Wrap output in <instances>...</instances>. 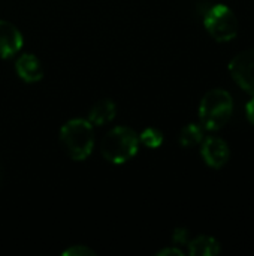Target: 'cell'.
Returning <instances> with one entry per match:
<instances>
[{"label":"cell","instance_id":"13","mask_svg":"<svg viewBox=\"0 0 254 256\" xmlns=\"http://www.w3.org/2000/svg\"><path fill=\"white\" fill-rule=\"evenodd\" d=\"M63 255L64 256H94L96 252L84 244H75V246H70L69 249L63 250Z\"/></svg>","mask_w":254,"mask_h":256},{"label":"cell","instance_id":"5","mask_svg":"<svg viewBox=\"0 0 254 256\" xmlns=\"http://www.w3.org/2000/svg\"><path fill=\"white\" fill-rule=\"evenodd\" d=\"M229 72L244 92L254 96V48L237 54L229 63Z\"/></svg>","mask_w":254,"mask_h":256},{"label":"cell","instance_id":"10","mask_svg":"<svg viewBox=\"0 0 254 256\" xmlns=\"http://www.w3.org/2000/svg\"><path fill=\"white\" fill-rule=\"evenodd\" d=\"M192 256H216L220 254V243L210 236H199L187 243Z\"/></svg>","mask_w":254,"mask_h":256},{"label":"cell","instance_id":"8","mask_svg":"<svg viewBox=\"0 0 254 256\" xmlns=\"http://www.w3.org/2000/svg\"><path fill=\"white\" fill-rule=\"evenodd\" d=\"M15 70H16V75L22 81L30 82V84L40 81L43 76V66L40 60L31 52H24L16 58Z\"/></svg>","mask_w":254,"mask_h":256},{"label":"cell","instance_id":"14","mask_svg":"<svg viewBox=\"0 0 254 256\" xmlns=\"http://www.w3.org/2000/svg\"><path fill=\"white\" fill-rule=\"evenodd\" d=\"M172 242L177 246H186L190 240H189V230L186 228H177L172 234Z\"/></svg>","mask_w":254,"mask_h":256},{"label":"cell","instance_id":"15","mask_svg":"<svg viewBox=\"0 0 254 256\" xmlns=\"http://www.w3.org/2000/svg\"><path fill=\"white\" fill-rule=\"evenodd\" d=\"M157 255L159 256H183V250L181 249H178V248H165V249H162V250H159L157 252Z\"/></svg>","mask_w":254,"mask_h":256},{"label":"cell","instance_id":"12","mask_svg":"<svg viewBox=\"0 0 254 256\" xmlns=\"http://www.w3.org/2000/svg\"><path fill=\"white\" fill-rule=\"evenodd\" d=\"M139 142L147 148H159L163 144V134L156 128H147L139 134Z\"/></svg>","mask_w":254,"mask_h":256},{"label":"cell","instance_id":"4","mask_svg":"<svg viewBox=\"0 0 254 256\" xmlns=\"http://www.w3.org/2000/svg\"><path fill=\"white\" fill-rule=\"evenodd\" d=\"M204 26L217 42H229L238 34V20L234 10L222 3L207 9L204 15Z\"/></svg>","mask_w":254,"mask_h":256},{"label":"cell","instance_id":"16","mask_svg":"<svg viewBox=\"0 0 254 256\" xmlns=\"http://www.w3.org/2000/svg\"><path fill=\"white\" fill-rule=\"evenodd\" d=\"M246 114H247V118L249 122L254 124V96L249 100V104L246 105Z\"/></svg>","mask_w":254,"mask_h":256},{"label":"cell","instance_id":"7","mask_svg":"<svg viewBox=\"0 0 254 256\" xmlns=\"http://www.w3.org/2000/svg\"><path fill=\"white\" fill-rule=\"evenodd\" d=\"M24 44L19 28L4 20H0V58H10L21 51Z\"/></svg>","mask_w":254,"mask_h":256},{"label":"cell","instance_id":"11","mask_svg":"<svg viewBox=\"0 0 254 256\" xmlns=\"http://www.w3.org/2000/svg\"><path fill=\"white\" fill-rule=\"evenodd\" d=\"M204 141V128L196 123H189L180 134V144L186 148L195 147Z\"/></svg>","mask_w":254,"mask_h":256},{"label":"cell","instance_id":"6","mask_svg":"<svg viewBox=\"0 0 254 256\" xmlns=\"http://www.w3.org/2000/svg\"><path fill=\"white\" fill-rule=\"evenodd\" d=\"M201 154L208 166L219 170L228 164L231 158V150L225 140L219 136H208L202 141Z\"/></svg>","mask_w":254,"mask_h":256},{"label":"cell","instance_id":"3","mask_svg":"<svg viewBox=\"0 0 254 256\" xmlns=\"http://www.w3.org/2000/svg\"><path fill=\"white\" fill-rule=\"evenodd\" d=\"M234 100L229 92L214 88L204 94L199 105V120L204 129L219 130L232 117Z\"/></svg>","mask_w":254,"mask_h":256},{"label":"cell","instance_id":"1","mask_svg":"<svg viewBox=\"0 0 254 256\" xmlns=\"http://www.w3.org/2000/svg\"><path fill=\"white\" fill-rule=\"evenodd\" d=\"M60 142L73 160H85L94 148V126L87 118H70L60 129Z\"/></svg>","mask_w":254,"mask_h":256},{"label":"cell","instance_id":"2","mask_svg":"<svg viewBox=\"0 0 254 256\" xmlns=\"http://www.w3.org/2000/svg\"><path fill=\"white\" fill-rule=\"evenodd\" d=\"M139 135L129 126H115L103 136L100 152L105 160L121 165L133 159L139 150Z\"/></svg>","mask_w":254,"mask_h":256},{"label":"cell","instance_id":"9","mask_svg":"<svg viewBox=\"0 0 254 256\" xmlns=\"http://www.w3.org/2000/svg\"><path fill=\"white\" fill-rule=\"evenodd\" d=\"M117 116V105L112 99H102L96 102L90 112H88V122L93 126H105L111 123Z\"/></svg>","mask_w":254,"mask_h":256}]
</instances>
